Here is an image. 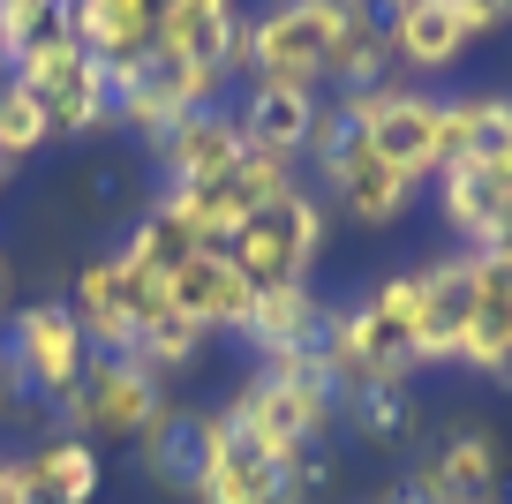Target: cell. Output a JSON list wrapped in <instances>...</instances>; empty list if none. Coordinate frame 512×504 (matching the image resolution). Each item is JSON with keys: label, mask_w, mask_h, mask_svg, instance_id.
Instances as JSON below:
<instances>
[{"label": "cell", "mask_w": 512, "mask_h": 504, "mask_svg": "<svg viewBox=\"0 0 512 504\" xmlns=\"http://www.w3.org/2000/svg\"><path fill=\"white\" fill-rule=\"evenodd\" d=\"M226 407H234L241 437H249L256 452L287 467L294 452H309V444H324L339 429V384H332V369H324L317 347H287V354H264V362L234 384Z\"/></svg>", "instance_id": "6da1fadb"}, {"label": "cell", "mask_w": 512, "mask_h": 504, "mask_svg": "<svg viewBox=\"0 0 512 504\" xmlns=\"http://www.w3.org/2000/svg\"><path fill=\"white\" fill-rule=\"evenodd\" d=\"M347 23V0H272L241 31V83H279V91H324L332 76V38Z\"/></svg>", "instance_id": "7a4b0ae2"}, {"label": "cell", "mask_w": 512, "mask_h": 504, "mask_svg": "<svg viewBox=\"0 0 512 504\" xmlns=\"http://www.w3.org/2000/svg\"><path fill=\"white\" fill-rule=\"evenodd\" d=\"M332 106L362 128V143L377 158H392L407 181L430 189V174L445 166V98H437V91L392 76V83H369V91H339Z\"/></svg>", "instance_id": "3957f363"}, {"label": "cell", "mask_w": 512, "mask_h": 504, "mask_svg": "<svg viewBox=\"0 0 512 504\" xmlns=\"http://www.w3.org/2000/svg\"><path fill=\"white\" fill-rule=\"evenodd\" d=\"M181 437H189V504H287V467L241 437L226 399L181 414Z\"/></svg>", "instance_id": "277c9868"}, {"label": "cell", "mask_w": 512, "mask_h": 504, "mask_svg": "<svg viewBox=\"0 0 512 504\" xmlns=\"http://www.w3.org/2000/svg\"><path fill=\"white\" fill-rule=\"evenodd\" d=\"M166 399H174V392H166L144 362H128V354H91V362H83V377L68 384V399H53V414H61V437H83V444H136Z\"/></svg>", "instance_id": "5b68a950"}, {"label": "cell", "mask_w": 512, "mask_h": 504, "mask_svg": "<svg viewBox=\"0 0 512 504\" xmlns=\"http://www.w3.org/2000/svg\"><path fill=\"white\" fill-rule=\"evenodd\" d=\"M8 76L46 106L53 143H91V136L113 128V76H106V61H91L68 31L46 38V46H31L23 61H8Z\"/></svg>", "instance_id": "8992f818"}, {"label": "cell", "mask_w": 512, "mask_h": 504, "mask_svg": "<svg viewBox=\"0 0 512 504\" xmlns=\"http://www.w3.org/2000/svg\"><path fill=\"white\" fill-rule=\"evenodd\" d=\"M324 241H332V204H324L317 181H309V189H294L279 211L241 219V234L226 241V256H234L241 279L264 294V286H302V279H317Z\"/></svg>", "instance_id": "52a82bcc"}, {"label": "cell", "mask_w": 512, "mask_h": 504, "mask_svg": "<svg viewBox=\"0 0 512 504\" xmlns=\"http://www.w3.org/2000/svg\"><path fill=\"white\" fill-rule=\"evenodd\" d=\"M0 354L16 362L23 392L31 399H68V384L83 377V362H91V339H83L76 309L68 301H16L8 309V324H0Z\"/></svg>", "instance_id": "ba28073f"}, {"label": "cell", "mask_w": 512, "mask_h": 504, "mask_svg": "<svg viewBox=\"0 0 512 504\" xmlns=\"http://www.w3.org/2000/svg\"><path fill=\"white\" fill-rule=\"evenodd\" d=\"M415 504H512V482H505V437L475 414L437 437V452L407 474Z\"/></svg>", "instance_id": "9c48e42d"}, {"label": "cell", "mask_w": 512, "mask_h": 504, "mask_svg": "<svg viewBox=\"0 0 512 504\" xmlns=\"http://www.w3.org/2000/svg\"><path fill=\"white\" fill-rule=\"evenodd\" d=\"M317 196H324V204H332L347 226H362V234H384V226H400L407 211H415L422 181H407L392 158H377V151L362 143V128H354V136L317 166Z\"/></svg>", "instance_id": "30bf717a"}, {"label": "cell", "mask_w": 512, "mask_h": 504, "mask_svg": "<svg viewBox=\"0 0 512 504\" xmlns=\"http://www.w3.org/2000/svg\"><path fill=\"white\" fill-rule=\"evenodd\" d=\"M241 158H249V136H241V113H234V98H226V106H211V113H189V121L151 151V166H159V189H219Z\"/></svg>", "instance_id": "8fae6325"}, {"label": "cell", "mask_w": 512, "mask_h": 504, "mask_svg": "<svg viewBox=\"0 0 512 504\" xmlns=\"http://www.w3.org/2000/svg\"><path fill=\"white\" fill-rule=\"evenodd\" d=\"M475 301H467V331H460V362L482 384H512V264L505 256H475Z\"/></svg>", "instance_id": "7c38bea8"}, {"label": "cell", "mask_w": 512, "mask_h": 504, "mask_svg": "<svg viewBox=\"0 0 512 504\" xmlns=\"http://www.w3.org/2000/svg\"><path fill=\"white\" fill-rule=\"evenodd\" d=\"M422 309H415V362L422 369H452L460 362V331H467V301H475V264L467 249L422 256Z\"/></svg>", "instance_id": "4fadbf2b"}, {"label": "cell", "mask_w": 512, "mask_h": 504, "mask_svg": "<svg viewBox=\"0 0 512 504\" xmlns=\"http://www.w3.org/2000/svg\"><path fill=\"white\" fill-rule=\"evenodd\" d=\"M166 301H174L189 324H204L211 339H241V324H249V309H256V286L241 279V264L226 249H196V256H181V271L166 279Z\"/></svg>", "instance_id": "5bb4252c"}, {"label": "cell", "mask_w": 512, "mask_h": 504, "mask_svg": "<svg viewBox=\"0 0 512 504\" xmlns=\"http://www.w3.org/2000/svg\"><path fill=\"white\" fill-rule=\"evenodd\" d=\"M241 31H249V8H241V0H166L159 61H174V68H226V76H234Z\"/></svg>", "instance_id": "9a60e30c"}, {"label": "cell", "mask_w": 512, "mask_h": 504, "mask_svg": "<svg viewBox=\"0 0 512 504\" xmlns=\"http://www.w3.org/2000/svg\"><path fill=\"white\" fill-rule=\"evenodd\" d=\"M166 0H68V38L106 68H136L144 53H159Z\"/></svg>", "instance_id": "2e32d148"}, {"label": "cell", "mask_w": 512, "mask_h": 504, "mask_svg": "<svg viewBox=\"0 0 512 504\" xmlns=\"http://www.w3.org/2000/svg\"><path fill=\"white\" fill-rule=\"evenodd\" d=\"M430 196H437V219H445V234L460 241V249H497V234L512 226V196L497 189L490 174H482L475 158H445L430 174Z\"/></svg>", "instance_id": "e0dca14e"}, {"label": "cell", "mask_w": 512, "mask_h": 504, "mask_svg": "<svg viewBox=\"0 0 512 504\" xmlns=\"http://www.w3.org/2000/svg\"><path fill=\"white\" fill-rule=\"evenodd\" d=\"M241 113V136L249 151H272V158H309V136H317V113H324V91H279V83H241L234 98Z\"/></svg>", "instance_id": "ac0fdd59"}, {"label": "cell", "mask_w": 512, "mask_h": 504, "mask_svg": "<svg viewBox=\"0 0 512 504\" xmlns=\"http://www.w3.org/2000/svg\"><path fill=\"white\" fill-rule=\"evenodd\" d=\"M68 309H76L91 354H128L136 347V301H128V279H121V264H113V249L83 256L76 286H68Z\"/></svg>", "instance_id": "d6986e66"}, {"label": "cell", "mask_w": 512, "mask_h": 504, "mask_svg": "<svg viewBox=\"0 0 512 504\" xmlns=\"http://www.w3.org/2000/svg\"><path fill=\"white\" fill-rule=\"evenodd\" d=\"M324 316H332V301L317 294V279L302 286H264L249 309V324H241V347L264 362V354H287V347H317L324 339Z\"/></svg>", "instance_id": "ffe728a7"}, {"label": "cell", "mask_w": 512, "mask_h": 504, "mask_svg": "<svg viewBox=\"0 0 512 504\" xmlns=\"http://www.w3.org/2000/svg\"><path fill=\"white\" fill-rule=\"evenodd\" d=\"M384 38H392V68H407V76H452V68L467 61V23L452 16L445 0H422V8H407V16L384 23Z\"/></svg>", "instance_id": "44dd1931"}, {"label": "cell", "mask_w": 512, "mask_h": 504, "mask_svg": "<svg viewBox=\"0 0 512 504\" xmlns=\"http://www.w3.org/2000/svg\"><path fill=\"white\" fill-rule=\"evenodd\" d=\"M16 474L31 489V504H98V482H106L98 444L83 437H46L31 452H16Z\"/></svg>", "instance_id": "7402d4cb"}, {"label": "cell", "mask_w": 512, "mask_h": 504, "mask_svg": "<svg viewBox=\"0 0 512 504\" xmlns=\"http://www.w3.org/2000/svg\"><path fill=\"white\" fill-rule=\"evenodd\" d=\"M211 354V331L204 324H189V316H159V324H144L136 331V347H128V362H144L159 384H174V377H189L196 362Z\"/></svg>", "instance_id": "603a6c76"}, {"label": "cell", "mask_w": 512, "mask_h": 504, "mask_svg": "<svg viewBox=\"0 0 512 504\" xmlns=\"http://www.w3.org/2000/svg\"><path fill=\"white\" fill-rule=\"evenodd\" d=\"M512 121V91H452L445 98V158H475Z\"/></svg>", "instance_id": "cb8c5ba5"}, {"label": "cell", "mask_w": 512, "mask_h": 504, "mask_svg": "<svg viewBox=\"0 0 512 504\" xmlns=\"http://www.w3.org/2000/svg\"><path fill=\"white\" fill-rule=\"evenodd\" d=\"M219 189L234 196V211H241V219H256V211H279V204H287L294 189H309V181H302V166H294V158L249 151V158L234 166V174L219 181Z\"/></svg>", "instance_id": "d4e9b609"}, {"label": "cell", "mask_w": 512, "mask_h": 504, "mask_svg": "<svg viewBox=\"0 0 512 504\" xmlns=\"http://www.w3.org/2000/svg\"><path fill=\"white\" fill-rule=\"evenodd\" d=\"M181 414H189V407H174V399H166V407L151 414V429L128 444V452H136L144 482H159V489H174V497H189V437H181Z\"/></svg>", "instance_id": "484cf974"}, {"label": "cell", "mask_w": 512, "mask_h": 504, "mask_svg": "<svg viewBox=\"0 0 512 504\" xmlns=\"http://www.w3.org/2000/svg\"><path fill=\"white\" fill-rule=\"evenodd\" d=\"M339 414L354 422V437H362V444H407L422 429L415 392H354V399H339Z\"/></svg>", "instance_id": "4316f807"}, {"label": "cell", "mask_w": 512, "mask_h": 504, "mask_svg": "<svg viewBox=\"0 0 512 504\" xmlns=\"http://www.w3.org/2000/svg\"><path fill=\"white\" fill-rule=\"evenodd\" d=\"M46 143H53L46 106H38V98L23 91L16 76H0V158H8V166H31Z\"/></svg>", "instance_id": "83f0119b"}, {"label": "cell", "mask_w": 512, "mask_h": 504, "mask_svg": "<svg viewBox=\"0 0 512 504\" xmlns=\"http://www.w3.org/2000/svg\"><path fill=\"white\" fill-rule=\"evenodd\" d=\"M61 31H68V0H0V46H8V61H23L31 46H46Z\"/></svg>", "instance_id": "f1b7e54d"}, {"label": "cell", "mask_w": 512, "mask_h": 504, "mask_svg": "<svg viewBox=\"0 0 512 504\" xmlns=\"http://www.w3.org/2000/svg\"><path fill=\"white\" fill-rule=\"evenodd\" d=\"M445 8L467 23V38H490V31H505V23H512V0H445Z\"/></svg>", "instance_id": "f546056e"}, {"label": "cell", "mask_w": 512, "mask_h": 504, "mask_svg": "<svg viewBox=\"0 0 512 504\" xmlns=\"http://www.w3.org/2000/svg\"><path fill=\"white\" fill-rule=\"evenodd\" d=\"M23 399H31V392H23L16 362H8V354H0V414H8V407H23Z\"/></svg>", "instance_id": "4dcf8cb0"}, {"label": "cell", "mask_w": 512, "mask_h": 504, "mask_svg": "<svg viewBox=\"0 0 512 504\" xmlns=\"http://www.w3.org/2000/svg\"><path fill=\"white\" fill-rule=\"evenodd\" d=\"M0 504H31V489H23V474H16L8 452H0Z\"/></svg>", "instance_id": "1f68e13d"}, {"label": "cell", "mask_w": 512, "mask_h": 504, "mask_svg": "<svg viewBox=\"0 0 512 504\" xmlns=\"http://www.w3.org/2000/svg\"><path fill=\"white\" fill-rule=\"evenodd\" d=\"M8 309H16V271H8V256H0V324H8Z\"/></svg>", "instance_id": "d6a6232c"}, {"label": "cell", "mask_w": 512, "mask_h": 504, "mask_svg": "<svg viewBox=\"0 0 512 504\" xmlns=\"http://www.w3.org/2000/svg\"><path fill=\"white\" fill-rule=\"evenodd\" d=\"M369 8H377V16L392 23V16H407V8H422V0H369Z\"/></svg>", "instance_id": "836d02e7"}, {"label": "cell", "mask_w": 512, "mask_h": 504, "mask_svg": "<svg viewBox=\"0 0 512 504\" xmlns=\"http://www.w3.org/2000/svg\"><path fill=\"white\" fill-rule=\"evenodd\" d=\"M8 189H16V166H8V158H0V196H8Z\"/></svg>", "instance_id": "e575fe53"}, {"label": "cell", "mask_w": 512, "mask_h": 504, "mask_svg": "<svg viewBox=\"0 0 512 504\" xmlns=\"http://www.w3.org/2000/svg\"><path fill=\"white\" fill-rule=\"evenodd\" d=\"M0 76H8V46H0Z\"/></svg>", "instance_id": "d590c367"}]
</instances>
